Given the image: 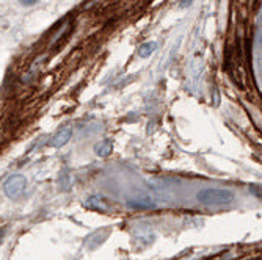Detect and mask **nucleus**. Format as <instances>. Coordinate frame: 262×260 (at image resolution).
Segmentation results:
<instances>
[{"mask_svg": "<svg viewBox=\"0 0 262 260\" xmlns=\"http://www.w3.org/2000/svg\"><path fill=\"white\" fill-rule=\"evenodd\" d=\"M27 186V179L22 174H11L4 183V192L10 199H19Z\"/></svg>", "mask_w": 262, "mask_h": 260, "instance_id": "obj_2", "label": "nucleus"}, {"mask_svg": "<svg viewBox=\"0 0 262 260\" xmlns=\"http://www.w3.org/2000/svg\"><path fill=\"white\" fill-rule=\"evenodd\" d=\"M235 199V195L225 188H204L196 193V201L203 205H229Z\"/></svg>", "mask_w": 262, "mask_h": 260, "instance_id": "obj_1", "label": "nucleus"}, {"mask_svg": "<svg viewBox=\"0 0 262 260\" xmlns=\"http://www.w3.org/2000/svg\"><path fill=\"white\" fill-rule=\"evenodd\" d=\"M71 136H73V129L71 127H63V129H60L54 136H52V139H51V146L52 148H55V149H60V148H63L68 141L71 139Z\"/></svg>", "mask_w": 262, "mask_h": 260, "instance_id": "obj_3", "label": "nucleus"}, {"mask_svg": "<svg viewBox=\"0 0 262 260\" xmlns=\"http://www.w3.org/2000/svg\"><path fill=\"white\" fill-rule=\"evenodd\" d=\"M19 2L24 5V7H33V5H36L39 0H19Z\"/></svg>", "mask_w": 262, "mask_h": 260, "instance_id": "obj_8", "label": "nucleus"}, {"mask_svg": "<svg viewBox=\"0 0 262 260\" xmlns=\"http://www.w3.org/2000/svg\"><path fill=\"white\" fill-rule=\"evenodd\" d=\"M86 205L93 207V208H105V201L101 196H91L86 201Z\"/></svg>", "mask_w": 262, "mask_h": 260, "instance_id": "obj_7", "label": "nucleus"}, {"mask_svg": "<svg viewBox=\"0 0 262 260\" xmlns=\"http://www.w3.org/2000/svg\"><path fill=\"white\" fill-rule=\"evenodd\" d=\"M157 47H159V44H157L156 41H149V42L141 44L140 51H138V55H140L141 58H148L149 55H152L154 51H157Z\"/></svg>", "mask_w": 262, "mask_h": 260, "instance_id": "obj_6", "label": "nucleus"}, {"mask_svg": "<svg viewBox=\"0 0 262 260\" xmlns=\"http://www.w3.org/2000/svg\"><path fill=\"white\" fill-rule=\"evenodd\" d=\"M112 151H113L112 139H102L94 146V152H96V155H99V157H108L112 154Z\"/></svg>", "mask_w": 262, "mask_h": 260, "instance_id": "obj_5", "label": "nucleus"}, {"mask_svg": "<svg viewBox=\"0 0 262 260\" xmlns=\"http://www.w3.org/2000/svg\"><path fill=\"white\" fill-rule=\"evenodd\" d=\"M127 205L132 208H138V210H146V208H154L156 202H152L149 196H143V198L135 196V198L127 201Z\"/></svg>", "mask_w": 262, "mask_h": 260, "instance_id": "obj_4", "label": "nucleus"}, {"mask_svg": "<svg viewBox=\"0 0 262 260\" xmlns=\"http://www.w3.org/2000/svg\"><path fill=\"white\" fill-rule=\"evenodd\" d=\"M192 4H193V0H179V7L181 8H188Z\"/></svg>", "mask_w": 262, "mask_h": 260, "instance_id": "obj_9", "label": "nucleus"}]
</instances>
